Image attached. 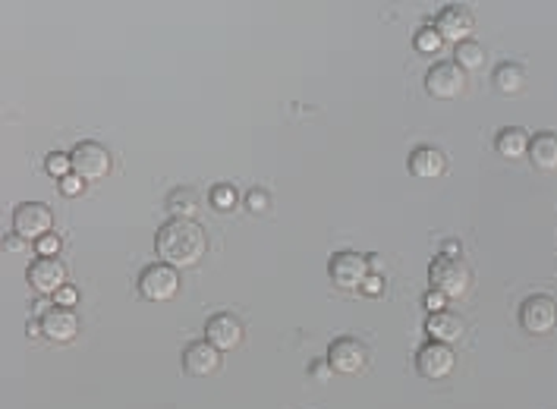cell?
Segmentation results:
<instances>
[{"instance_id": "cell-1", "label": "cell", "mask_w": 557, "mask_h": 409, "mask_svg": "<svg viewBox=\"0 0 557 409\" xmlns=\"http://www.w3.org/2000/svg\"><path fill=\"white\" fill-rule=\"evenodd\" d=\"M208 249V236L196 221L174 217L158 230V255L174 268H192Z\"/></svg>"}, {"instance_id": "cell-2", "label": "cell", "mask_w": 557, "mask_h": 409, "mask_svg": "<svg viewBox=\"0 0 557 409\" xmlns=\"http://www.w3.org/2000/svg\"><path fill=\"white\" fill-rule=\"evenodd\" d=\"M428 280H432V290L444 293L447 299H457L470 290L472 274L460 259H444V255H438V259L432 261V268H428Z\"/></svg>"}, {"instance_id": "cell-3", "label": "cell", "mask_w": 557, "mask_h": 409, "mask_svg": "<svg viewBox=\"0 0 557 409\" xmlns=\"http://www.w3.org/2000/svg\"><path fill=\"white\" fill-rule=\"evenodd\" d=\"M139 293H142L149 303H170V299L180 293V271L168 261H158L149 265L139 277Z\"/></svg>"}, {"instance_id": "cell-4", "label": "cell", "mask_w": 557, "mask_h": 409, "mask_svg": "<svg viewBox=\"0 0 557 409\" xmlns=\"http://www.w3.org/2000/svg\"><path fill=\"white\" fill-rule=\"evenodd\" d=\"M54 230V214L44 202H25L13 211V233L23 240H41Z\"/></svg>"}, {"instance_id": "cell-5", "label": "cell", "mask_w": 557, "mask_h": 409, "mask_svg": "<svg viewBox=\"0 0 557 409\" xmlns=\"http://www.w3.org/2000/svg\"><path fill=\"white\" fill-rule=\"evenodd\" d=\"M73 174L82 177V180H105L111 174V151L98 142H79L73 151Z\"/></svg>"}, {"instance_id": "cell-6", "label": "cell", "mask_w": 557, "mask_h": 409, "mask_svg": "<svg viewBox=\"0 0 557 409\" xmlns=\"http://www.w3.org/2000/svg\"><path fill=\"white\" fill-rule=\"evenodd\" d=\"M331 280H334L341 290H362L366 277L371 274L369 268V259L366 255H356V252H337L331 255Z\"/></svg>"}, {"instance_id": "cell-7", "label": "cell", "mask_w": 557, "mask_h": 409, "mask_svg": "<svg viewBox=\"0 0 557 409\" xmlns=\"http://www.w3.org/2000/svg\"><path fill=\"white\" fill-rule=\"evenodd\" d=\"M520 324L529 334H552L557 324V303L545 293H535L520 305Z\"/></svg>"}, {"instance_id": "cell-8", "label": "cell", "mask_w": 557, "mask_h": 409, "mask_svg": "<svg viewBox=\"0 0 557 409\" xmlns=\"http://www.w3.org/2000/svg\"><path fill=\"white\" fill-rule=\"evenodd\" d=\"M425 88L432 98L438 101H453L457 95H463L466 88V73L457 67V63H434L432 69H428L425 76Z\"/></svg>"}, {"instance_id": "cell-9", "label": "cell", "mask_w": 557, "mask_h": 409, "mask_svg": "<svg viewBox=\"0 0 557 409\" xmlns=\"http://www.w3.org/2000/svg\"><path fill=\"white\" fill-rule=\"evenodd\" d=\"M453 366H457V356H453V350L447 347V343L432 341L419 350V356H415V368H419V375L428 381H444L447 375L453 372Z\"/></svg>"}, {"instance_id": "cell-10", "label": "cell", "mask_w": 557, "mask_h": 409, "mask_svg": "<svg viewBox=\"0 0 557 409\" xmlns=\"http://www.w3.org/2000/svg\"><path fill=\"white\" fill-rule=\"evenodd\" d=\"M29 286L41 296H57L67 286V268L57 259H38L29 265Z\"/></svg>"}, {"instance_id": "cell-11", "label": "cell", "mask_w": 557, "mask_h": 409, "mask_svg": "<svg viewBox=\"0 0 557 409\" xmlns=\"http://www.w3.org/2000/svg\"><path fill=\"white\" fill-rule=\"evenodd\" d=\"M328 362H331V368L341 375H360L362 368L369 366V353L360 341H353V337H341V341L331 343Z\"/></svg>"}, {"instance_id": "cell-12", "label": "cell", "mask_w": 557, "mask_h": 409, "mask_svg": "<svg viewBox=\"0 0 557 409\" xmlns=\"http://www.w3.org/2000/svg\"><path fill=\"white\" fill-rule=\"evenodd\" d=\"M205 341H208L211 347L221 350V353H230V350H236V347H240V341H242L240 318H233L230 312H221V315L208 318V324H205Z\"/></svg>"}, {"instance_id": "cell-13", "label": "cell", "mask_w": 557, "mask_h": 409, "mask_svg": "<svg viewBox=\"0 0 557 409\" xmlns=\"http://www.w3.org/2000/svg\"><path fill=\"white\" fill-rule=\"evenodd\" d=\"M217 366H221V350L211 347L208 341H196L186 347L183 368L192 375V378H208V375L217 372Z\"/></svg>"}, {"instance_id": "cell-14", "label": "cell", "mask_w": 557, "mask_h": 409, "mask_svg": "<svg viewBox=\"0 0 557 409\" xmlns=\"http://www.w3.org/2000/svg\"><path fill=\"white\" fill-rule=\"evenodd\" d=\"M38 322H41L44 337L54 343H69L76 334H79V315H76L73 309H60V305H57V309L44 312Z\"/></svg>"}, {"instance_id": "cell-15", "label": "cell", "mask_w": 557, "mask_h": 409, "mask_svg": "<svg viewBox=\"0 0 557 409\" xmlns=\"http://www.w3.org/2000/svg\"><path fill=\"white\" fill-rule=\"evenodd\" d=\"M472 10L470 6H463V4H451V6H444L441 10V16H438V32H441V38H451L453 44H460V41H466L470 38V32H472Z\"/></svg>"}, {"instance_id": "cell-16", "label": "cell", "mask_w": 557, "mask_h": 409, "mask_svg": "<svg viewBox=\"0 0 557 409\" xmlns=\"http://www.w3.org/2000/svg\"><path fill=\"white\" fill-rule=\"evenodd\" d=\"M444 170H447L444 151L432 149V145H419V149L409 155V174L419 177V180H438Z\"/></svg>"}, {"instance_id": "cell-17", "label": "cell", "mask_w": 557, "mask_h": 409, "mask_svg": "<svg viewBox=\"0 0 557 409\" xmlns=\"http://www.w3.org/2000/svg\"><path fill=\"white\" fill-rule=\"evenodd\" d=\"M425 331L434 343H447V347H451V343H457L460 337H463L466 324H463V318L453 315V312H434V315H428Z\"/></svg>"}, {"instance_id": "cell-18", "label": "cell", "mask_w": 557, "mask_h": 409, "mask_svg": "<svg viewBox=\"0 0 557 409\" xmlns=\"http://www.w3.org/2000/svg\"><path fill=\"white\" fill-rule=\"evenodd\" d=\"M529 142H533V136H529L523 126H507V130L498 132L495 139V149L501 158H510V161H516V158H526L529 155Z\"/></svg>"}, {"instance_id": "cell-19", "label": "cell", "mask_w": 557, "mask_h": 409, "mask_svg": "<svg viewBox=\"0 0 557 409\" xmlns=\"http://www.w3.org/2000/svg\"><path fill=\"white\" fill-rule=\"evenodd\" d=\"M529 158H533L535 168L545 170V174L557 170V136L554 132H539V136H533V142H529Z\"/></svg>"}, {"instance_id": "cell-20", "label": "cell", "mask_w": 557, "mask_h": 409, "mask_svg": "<svg viewBox=\"0 0 557 409\" xmlns=\"http://www.w3.org/2000/svg\"><path fill=\"white\" fill-rule=\"evenodd\" d=\"M491 82H495V88L501 95H520L523 88H526V69L520 67V63H501V67L495 69V76H491Z\"/></svg>"}, {"instance_id": "cell-21", "label": "cell", "mask_w": 557, "mask_h": 409, "mask_svg": "<svg viewBox=\"0 0 557 409\" xmlns=\"http://www.w3.org/2000/svg\"><path fill=\"white\" fill-rule=\"evenodd\" d=\"M453 57H457V67L463 69H482V63H485V48L479 41H472V38H466V41H460L457 44V50H453Z\"/></svg>"}, {"instance_id": "cell-22", "label": "cell", "mask_w": 557, "mask_h": 409, "mask_svg": "<svg viewBox=\"0 0 557 409\" xmlns=\"http://www.w3.org/2000/svg\"><path fill=\"white\" fill-rule=\"evenodd\" d=\"M168 208L174 211V217H186V221H192V214L198 211V195L192 193L189 186H180V189H174V193L168 195Z\"/></svg>"}, {"instance_id": "cell-23", "label": "cell", "mask_w": 557, "mask_h": 409, "mask_svg": "<svg viewBox=\"0 0 557 409\" xmlns=\"http://www.w3.org/2000/svg\"><path fill=\"white\" fill-rule=\"evenodd\" d=\"M413 44H415V50H419V54H438L441 44H444V38H441L438 25H422V29L415 32Z\"/></svg>"}, {"instance_id": "cell-24", "label": "cell", "mask_w": 557, "mask_h": 409, "mask_svg": "<svg viewBox=\"0 0 557 409\" xmlns=\"http://www.w3.org/2000/svg\"><path fill=\"white\" fill-rule=\"evenodd\" d=\"M208 199H211V208H215V211H233L240 195H236V189L230 186V183H217V186L211 189Z\"/></svg>"}, {"instance_id": "cell-25", "label": "cell", "mask_w": 557, "mask_h": 409, "mask_svg": "<svg viewBox=\"0 0 557 409\" xmlns=\"http://www.w3.org/2000/svg\"><path fill=\"white\" fill-rule=\"evenodd\" d=\"M44 170H48L50 177H57V180H67V177L73 174V158L63 155V151H50L48 161H44Z\"/></svg>"}, {"instance_id": "cell-26", "label": "cell", "mask_w": 557, "mask_h": 409, "mask_svg": "<svg viewBox=\"0 0 557 409\" xmlns=\"http://www.w3.org/2000/svg\"><path fill=\"white\" fill-rule=\"evenodd\" d=\"M246 208L252 211V214H265V211L271 208V195H268L265 189H249V193H246Z\"/></svg>"}, {"instance_id": "cell-27", "label": "cell", "mask_w": 557, "mask_h": 409, "mask_svg": "<svg viewBox=\"0 0 557 409\" xmlns=\"http://www.w3.org/2000/svg\"><path fill=\"white\" fill-rule=\"evenodd\" d=\"M60 236L57 233H48V236H41V240H38V255H41V259H57V252H60Z\"/></svg>"}, {"instance_id": "cell-28", "label": "cell", "mask_w": 557, "mask_h": 409, "mask_svg": "<svg viewBox=\"0 0 557 409\" xmlns=\"http://www.w3.org/2000/svg\"><path fill=\"white\" fill-rule=\"evenodd\" d=\"M444 303H447V296H444V293H438V290H428L425 296H422V305L428 309V315H434V312H444Z\"/></svg>"}, {"instance_id": "cell-29", "label": "cell", "mask_w": 557, "mask_h": 409, "mask_svg": "<svg viewBox=\"0 0 557 409\" xmlns=\"http://www.w3.org/2000/svg\"><path fill=\"white\" fill-rule=\"evenodd\" d=\"M82 189H86V180H82V177H76V174H69L67 180H60V193L69 195V199H73V195H79Z\"/></svg>"}, {"instance_id": "cell-30", "label": "cell", "mask_w": 557, "mask_h": 409, "mask_svg": "<svg viewBox=\"0 0 557 409\" xmlns=\"http://www.w3.org/2000/svg\"><path fill=\"white\" fill-rule=\"evenodd\" d=\"M54 303L60 305V309H73V305L79 303V293H76L73 286H63V290L54 296Z\"/></svg>"}, {"instance_id": "cell-31", "label": "cell", "mask_w": 557, "mask_h": 409, "mask_svg": "<svg viewBox=\"0 0 557 409\" xmlns=\"http://www.w3.org/2000/svg\"><path fill=\"white\" fill-rule=\"evenodd\" d=\"M362 293H366V296H381V293H384V277H381V274H369L366 284H362Z\"/></svg>"}, {"instance_id": "cell-32", "label": "cell", "mask_w": 557, "mask_h": 409, "mask_svg": "<svg viewBox=\"0 0 557 409\" xmlns=\"http://www.w3.org/2000/svg\"><path fill=\"white\" fill-rule=\"evenodd\" d=\"M331 372H334V368H331L328 359H318L315 366H312V378H315V381H328Z\"/></svg>"}, {"instance_id": "cell-33", "label": "cell", "mask_w": 557, "mask_h": 409, "mask_svg": "<svg viewBox=\"0 0 557 409\" xmlns=\"http://www.w3.org/2000/svg\"><path fill=\"white\" fill-rule=\"evenodd\" d=\"M460 252H463V249H460L457 240H447L444 246H441V255H444V259H460Z\"/></svg>"}, {"instance_id": "cell-34", "label": "cell", "mask_w": 557, "mask_h": 409, "mask_svg": "<svg viewBox=\"0 0 557 409\" xmlns=\"http://www.w3.org/2000/svg\"><path fill=\"white\" fill-rule=\"evenodd\" d=\"M6 249H10V252H19V249H23V236L13 233L10 240H6Z\"/></svg>"}]
</instances>
